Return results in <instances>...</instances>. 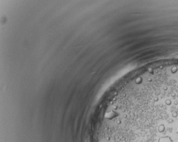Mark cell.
<instances>
[{
  "mask_svg": "<svg viewBox=\"0 0 178 142\" xmlns=\"http://www.w3.org/2000/svg\"><path fill=\"white\" fill-rule=\"evenodd\" d=\"M177 133H178V131H177Z\"/></svg>",
  "mask_w": 178,
  "mask_h": 142,
  "instance_id": "cell-1",
  "label": "cell"
}]
</instances>
